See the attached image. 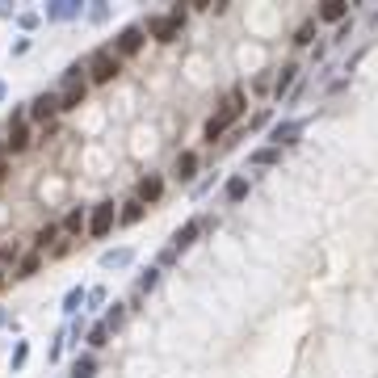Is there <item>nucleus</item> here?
<instances>
[{
	"mask_svg": "<svg viewBox=\"0 0 378 378\" xmlns=\"http://www.w3.org/2000/svg\"><path fill=\"white\" fill-rule=\"evenodd\" d=\"M239 114H244V88H231V93L219 101L215 118L206 122V143L223 139V134H227V126H235V122H239Z\"/></svg>",
	"mask_w": 378,
	"mask_h": 378,
	"instance_id": "obj_1",
	"label": "nucleus"
},
{
	"mask_svg": "<svg viewBox=\"0 0 378 378\" xmlns=\"http://www.w3.org/2000/svg\"><path fill=\"white\" fill-rule=\"evenodd\" d=\"M118 72H122V59H118L110 47L93 51V59H88V76H93V84H110Z\"/></svg>",
	"mask_w": 378,
	"mask_h": 378,
	"instance_id": "obj_2",
	"label": "nucleus"
},
{
	"mask_svg": "<svg viewBox=\"0 0 378 378\" xmlns=\"http://www.w3.org/2000/svg\"><path fill=\"white\" fill-rule=\"evenodd\" d=\"M185 17H189V13H185L181 5H177V9H168V17H152V21H147L152 38H156V43H173L177 34H181V25H185Z\"/></svg>",
	"mask_w": 378,
	"mask_h": 378,
	"instance_id": "obj_3",
	"label": "nucleus"
},
{
	"mask_svg": "<svg viewBox=\"0 0 378 378\" xmlns=\"http://www.w3.org/2000/svg\"><path fill=\"white\" fill-rule=\"evenodd\" d=\"M114 223H118V211H114V202H97L84 227H88V235H93V239H101V235H110V227H114Z\"/></svg>",
	"mask_w": 378,
	"mask_h": 378,
	"instance_id": "obj_4",
	"label": "nucleus"
},
{
	"mask_svg": "<svg viewBox=\"0 0 378 378\" xmlns=\"http://www.w3.org/2000/svg\"><path fill=\"white\" fill-rule=\"evenodd\" d=\"M143 51V25H126L122 34H118V59H134V55H139Z\"/></svg>",
	"mask_w": 378,
	"mask_h": 378,
	"instance_id": "obj_5",
	"label": "nucleus"
},
{
	"mask_svg": "<svg viewBox=\"0 0 378 378\" xmlns=\"http://www.w3.org/2000/svg\"><path fill=\"white\" fill-rule=\"evenodd\" d=\"M55 114H59V93H38V97L29 101V118L34 122H47Z\"/></svg>",
	"mask_w": 378,
	"mask_h": 378,
	"instance_id": "obj_6",
	"label": "nucleus"
},
{
	"mask_svg": "<svg viewBox=\"0 0 378 378\" xmlns=\"http://www.w3.org/2000/svg\"><path fill=\"white\" fill-rule=\"evenodd\" d=\"M84 93H88V84H84V80H63L59 110H80V106H84Z\"/></svg>",
	"mask_w": 378,
	"mask_h": 378,
	"instance_id": "obj_7",
	"label": "nucleus"
},
{
	"mask_svg": "<svg viewBox=\"0 0 378 378\" xmlns=\"http://www.w3.org/2000/svg\"><path fill=\"white\" fill-rule=\"evenodd\" d=\"M80 13H84L80 0H51V5H47V21H72Z\"/></svg>",
	"mask_w": 378,
	"mask_h": 378,
	"instance_id": "obj_8",
	"label": "nucleus"
},
{
	"mask_svg": "<svg viewBox=\"0 0 378 378\" xmlns=\"http://www.w3.org/2000/svg\"><path fill=\"white\" fill-rule=\"evenodd\" d=\"M202 227H206L202 219H189V223H181V227L173 231V252H185V248L193 244V239L202 235Z\"/></svg>",
	"mask_w": 378,
	"mask_h": 378,
	"instance_id": "obj_9",
	"label": "nucleus"
},
{
	"mask_svg": "<svg viewBox=\"0 0 378 378\" xmlns=\"http://www.w3.org/2000/svg\"><path fill=\"white\" fill-rule=\"evenodd\" d=\"M298 134H303V122H278V126L269 130V139H273L269 147H278V152H282L286 143H294V139H298Z\"/></svg>",
	"mask_w": 378,
	"mask_h": 378,
	"instance_id": "obj_10",
	"label": "nucleus"
},
{
	"mask_svg": "<svg viewBox=\"0 0 378 378\" xmlns=\"http://www.w3.org/2000/svg\"><path fill=\"white\" fill-rule=\"evenodd\" d=\"M29 147V126L21 122V114L13 118V130H9V139H5V152H25Z\"/></svg>",
	"mask_w": 378,
	"mask_h": 378,
	"instance_id": "obj_11",
	"label": "nucleus"
},
{
	"mask_svg": "<svg viewBox=\"0 0 378 378\" xmlns=\"http://www.w3.org/2000/svg\"><path fill=\"white\" fill-rule=\"evenodd\" d=\"M294 80H298V63H282V72H278V80H273V97H286L290 88H294Z\"/></svg>",
	"mask_w": 378,
	"mask_h": 378,
	"instance_id": "obj_12",
	"label": "nucleus"
},
{
	"mask_svg": "<svg viewBox=\"0 0 378 378\" xmlns=\"http://www.w3.org/2000/svg\"><path fill=\"white\" fill-rule=\"evenodd\" d=\"M173 173H177V181H193L198 177V152H181Z\"/></svg>",
	"mask_w": 378,
	"mask_h": 378,
	"instance_id": "obj_13",
	"label": "nucleus"
},
{
	"mask_svg": "<svg viewBox=\"0 0 378 378\" xmlns=\"http://www.w3.org/2000/svg\"><path fill=\"white\" fill-rule=\"evenodd\" d=\"M134 261L130 248H110V252H101V269H126Z\"/></svg>",
	"mask_w": 378,
	"mask_h": 378,
	"instance_id": "obj_14",
	"label": "nucleus"
},
{
	"mask_svg": "<svg viewBox=\"0 0 378 378\" xmlns=\"http://www.w3.org/2000/svg\"><path fill=\"white\" fill-rule=\"evenodd\" d=\"M160 193H164V181H160V177H143V181H139V202H143V206L160 202Z\"/></svg>",
	"mask_w": 378,
	"mask_h": 378,
	"instance_id": "obj_15",
	"label": "nucleus"
},
{
	"mask_svg": "<svg viewBox=\"0 0 378 378\" xmlns=\"http://www.w3.org/2000/svg\"><path fill=\"white\" fill-rule=\"evenodd\" d=\"M84 286H72V290H67L63 294V316H76V311H84Z\"/></svg>",
	"mask_w": 378,
	"mask_h": 378,
	"instance_id": "obj_16",
	"label": "nucleus"
},
{
	"mask_svg": "<svg viewBox=\"0 0 378 378\" xmlns=\"http://www.w3.org/2000/svg\"><path fill=\"white\" fill-rule=\"evenodd\" d=\"M345 17H349V5H345V0H328V5L320 9V21H336V25H340Z\"/></svg>",
	"mask_w": 378,
	"mask_h": 378,
	"instance_id": "obj_17",
	"label": "nucleus"
},
{
	"mask_svg": "<svg viewBox=\"0 0 378 378\" xmlns=\"http://www.w3.org/2000/svg\"><path fill=\"white\" fill-rule=\"evenodd\" d=\"M156 286H160V269H143V273H139V282H134V294L143 298V294L156 290Z\"/></svg>",
	"mask_w": 378,
	"mask_h": 378,
	"instance_id": "obj_18",
	"label": "nucleus"
},
{
	"mask_svg": "<svg viewBox=\"0 0 378 378\" xmlns=\"http://www.w3.org/2000/svg\"><path fill=\"white\" fill-rule=\"evenodd\" d=\"M223 193H227V202H244L248 198V177H231Z\"/></svg>",
	"mask_w": 378,
	"mask_h": 378,
	"instance_id": "obj_19",
	"label": "nucleus"
},
{
	"mask_svg": "<svg viewBox=\"0 0 378 378\" xmlns=\"http://www.w3.org/2000/svg\"><path fill=\"white\" fill-rule=\"evenodd\" d=\"M139 219H143V202L134 198V202H126V206H122V215H118V223H126V227H130V223H139Z\"/></svg>",
	"mask_w": 378,
	"mask_h": 378,
	"instance_id": "obj_20",
	"label": "nucleus"
},
{
	"mask_svg": "<svg viewBox=\"0 0 378 378\" xmlns=\"http://www.w3.org/2000/svg\"><path fill=\"white\" fill-rule=\"evenodd\" d=\"M101 324H106L110 332H118V328L126 324V307H122V303H114V307H110V311H106V320H101Z\"/></svg>",
	"mask_w": 378,
	"mask_h": 378,
	"instance_id": "obj_21",
	"label": "nucleus"
},
{
	"mask_svg": "<svg viewBox=\"0 0 378 378\" xmlns=\"http://www.w3.org/2000/svg\"><path fill=\"white\" fill-rule=\"evenodd\" d=\"M38 265H43V257H38V252L21 257V265H17V278H34V273H38Z\"/></svg>",
	"mask_w": 378,
	"mask_h": 378,
	"instance_id": "obj_22",
	"label": "nucleus"
},
{
	"mask_svg": "<svg viewBox=\"0 0 378 378\" xmlns=\"http://www.w3.org/2000/svg\"><path fill=\"white\" fill-rule=\"evenodd\" d=\"M72 378H97V362H93V357H76Z\"/></svg>",
	"mask_w": 378,
	"mask_h": 378,
	"instance_id": "obj_23",
	"label": "nucleus"
},
{
	"mask_svg": "<svg viewBox=\"0 0 378 378\" xmlns=\"http://www.w3.org/2000/svg\"><path fill=\"white\" fill-rule=\"evenodd\" d=\"M88 345H93V349L110 345V328H106V324H93V328H88Z\"/></svg>",
	"mask_w": 378,
	"mask_h": 378,
	"instance_id": "obj_24",
	"label": "nucleus"
},
{
	"mask_svg": "<svg viewBox=\"0 0 378 378\" xmlns=\"http://www.w3.org/2000/svg\"><path fill=\"white\" fill-rule=\"evenodd\" d=\"M63 231H67V235H80V231H84V211H72V215H67V219H63Z\"/></svg>",
	"mask_w": 378,
	"mask_h": 378,
	"instance_id": "obj_25",
	"label": "nucleus"
},
{
	"mask_svg": "<svg viewBox=\"0 0 378 378\" xmlns=\"http://www.w3.org/2000/svg\"><path fill=\"white\" fill-rule=\"evenodd\" d=\"M248 160H252V164H278V160H282V152H278V147H261V152H252Z\"/></svg>",
	"mask_w": 378,
	"mask_h": 378,
	"instance_id": "obj_26",
	"label": "nucleus"
},
{
	"mask_svg": "<svg viewBox=\"0 0 378 378\" xmlns=\"http://www.w3.org/2000/svg\"><path fill=\"white\" fill-rule=\"evenodd\" d=\"M25 357H29V340H17V349H13V357H9V366H13V374L25 366Z\"/></svg>",
	"mask_w": 378,
	"mask_h": 378,
	"instance_id": "obj_27",
	"label": "nucleus"
},
{
	"mask_svg": "<svg viewBox=\"0 0 378 378\" xmlns=\"http://www.w3.org/2000/svg\"><path fill=\"white\" fill-rule=\"evenodd\" d=\"M311 38H316V21H303V25H298V34H294V47H307Z\"/></svg>",
	"mask_w": 378,
	"mask_h": 378,
	"instance_id": "obj_28",
	"label": "nucleus"
},
{
	"mask_svg": "<svg viewBox=\"0 0 378 378\" xmlns=\"http://www.w3.org/2000/svg\"><path fill=\"white\" fill-rule=\"evenodd\" d=\"M84 303H88V311H97V307H106V286H93V290L84 294Z\"/></svg>",
	"mask_w": 378,
	"mask_h": 378,
	"instance_id": "obj_29",
	"label": "nucleus"
},
{
	"mask_svg": "<svg viewBox=\"0 0 378 378\" xmlns=\"http://www.w3.org/2000/svg\"><path fill=\"white\" fill-rule=\"evenodd\" d=\"M55 235H59V227H55V223H47V227H43L38 235H34V244H38V252H43V248L51 244V239H55Z\"/></svg>",
	"mask_w": 378,
	"mask_h": 378,
	"instance_id": "obj_30",
	"label": "nucleus"
},
{
	"mask_svg": "<svg viewBox=\"0 0 378 378\" xmlns=\"http://www.w3.org/2000/svg\"><path fill=\"white\" fill-rule=\"evenodd\" d=\"M38 21H43V17H38V13H29V9H25V13H17V25H21V29H34Z\"/></svg>",
	"mask_w": 378,
	"mask_h": 378,
	"instance_id": "obj_31",
	"label": "nucleus"
},
{
	"mask_svg": "<svg viewBox=\"0 0 378 378\" xmlns=\"http://www.w3.org/2000/svg\"><path fill=\"white\" fill-rule=\"evenodd\" d=\"M88 21H93V25H101V21H110V5H97V9L88 13Z\"/></svg>",
	"mask_w": 378,
	"mask_h": 378,
	"instance_id": "obj_32",
	"label": "nucleus"
},
{
	"mask_svg": "<svg viewBox=\"0 0 378 378\" xmlns=\"http://www.w3.org/2000/svg\"><path fill=\"white\" fill-rule=\"evenodd\" d=\"M25 51H29V38H17V43H13V59H17V55H25Z\"/></svg>",
	"mask_w": 378,
	"mask_h": 378,
	"instance_id": "obj_33",
	"label": "nucleus"
},
{
	"mask_svg": "<svg viewBox=\"0 0 378 378\" xmlns=\"http://www.w3.org/2000/svg\"><path fill=\"white\" fill-rule=\"evenodd\" d=\"M5 97H9V84H5V80H0V101H5Z\"/></svg>",
	"mask_w": 378,
	"mask_h": 378,
	"instance_id": "obj_34",
	"label": "nucleus"
},
{
	"mask_svg": "<svg viewBox=\"0 0 378 378\" xmlns=\"http://www.w3.org/2000/svg\"><path fill=\"white\" fill-rule=\"evenodd\" d=\"M5 173H9V168H5V160H0V181H5Z\"/></svg>",
	"mask_w": 378,
	"mask_h": 378,
	"instance_id": "obj_35",
	"label": "nucleus"
},
{
	"mask_svg": "<svg viewBox=\"0 0 378 378\" xmlns=\"http://www.w3.org/2000/svg\"><path fill=\"white\" fill-rule=\"evenodd\" d=\"M0 324H9V311H0Z\"/></svg>",
	"mask_w": 378,
	"mask_h": 378,
	"instance_id": "obj_36",
	"label": "nucleus"
},
{
	"mask_svg": "<svg viewBox=\"0 0 378 378\" xmlns=\"http://www.w3.org/2000/svg\"><path fill=\"white\" fill-rule=\"evenodd\" d=\"M0 290H5V269H0Z\"/></svg>",
	"mask_w": 378,
	"mask_h": 378,
	"instance_id": "obj_37",
	"label": "nucleus"
},
{
	"mask_svg": "<svg viewBox=\"0 0 378 378\" xmlns=\"http://www.w3.org/2000/svg\"><path fill=\"white\" fill-rule=\"evenodd\" d=\"M0 160H5V143H0Z\"/></svg>",
	"mask_w": 378,
	"mask_h": 378,
	"instance_id": "obj_38",
	"label": "nucleus"
}]
</instances>
